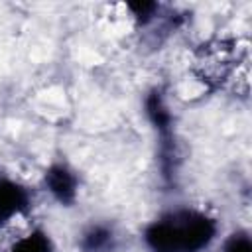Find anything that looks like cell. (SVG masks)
<instances>
[{"mask_svg": "<svg viewBox=\"0 0 252 252\" xmlns=\"http://www.w3.org/2000/svg\"><path fill=\"white\" fill-rule=\"evenodd\" d=\"M126 6H128V10L132 12L134 20L140 26L150 24L156 18V12L159 10V4H156V2H144V0L142 2H128Z\"/></svg>", "mask_w": 252, "mask_h": 252, "instance_id": "obj_8", "label": "cell"}, {"mask_svg": "<svg viewBox=\"0 0 252 252\" xmlns=\"http://www.w3.org/2000/svg\"><path fill=\"white\" fill-rule=\"evenodd\" d=\"M6 252H53V242L45 230L35 228L30 234L18 238Z\"/></svg>", "mask_w": 252, "mask_h": 252, "instance_id": "obj_7", "label": "cell"}, {"mask_svg": "<svg viewBox=\"0 0 252 252\" xmlns=\"http://www.w3.org/2000/svg\"><path fill=\"white\" fill-rule=\"evenodd\" d=\"M114 232L106 224H91L81 236V252H110L114 248Z\"/></svg>", "mask_w": 252, "mask_h": 252, "instance_id": "obj_6", "label": "cell"}, {"mask_svg": "<svg viewBox=\"0 0 252 252\" xmlns=\"http://www.w3.org/2000/svg\"><path fill=\"white\" fill-rule=\"evenodd\" d=\"M234 61V49L224 39H217L213 43H203L197 51V65H199V77L207 83H219L232 71Z\"/></svg>", "mask_w": 252, "mask_h": 252, "instance_id": "obj_3", "label": "cell"}, {"mask_svg": "<svg viewBox=\"0 0 252 252\" xmlns=\"http://www.w3.org/2000/svg\"><path fill=\"white\" fill-rule=\"evenodd\" d=\"M213 217L195 209L169 211L152 220L142 234L148 252H203L217 238Z\"/></svg>", "mask_w": 252, "mask_h": 252, "instance_id": "obj_1", "label": "cell"}, {"mask_svg": "<svg viewBox=\"0 0 252 252\" xmlns=\"http://www.w3.org/2000/svg\"><path fill=\"white\" fill-rule=\"evenodd\" d=\"M43 185L49 195L63 207H71L77 201L79 177L67 163H51L43 173Z\"/></svg>", "mask_w": 252, "mask_h": 252, "instance_id": "obj_4", "label": "cell"}, {"mask_svg": "<svg viewBox=\"0 0 252 252\" xmlns=\"http://www.w3.org/2000/svg\"><path fill=\"white\" fill-rule=\"evenodd\" d=\"M32 209V193L20 181L0 177V226L8 224L14 217L26 215Z\"/></svg>", "mask_w": 252, "mask_h": 252, "instance_id": "obj_5", "label": "cell"}, {"mask_svg": "<svg viewBox=\"0 0 252 252\" xmlns=\"http://www.w3.org/2000/svg\"><path fill=\"white\" fill-rule=\"evenodd\" d=\"M146 116L159 138V167L161 175L169 179L173 175L175 159V142H173V116L165 104V98L159 89H152L144 98Z\"/></svg>", "mask_w": 252, "mask_h": 252, "instance_id": "obj_2", "label": "cell"}, {"mask_svg": "<svg viewBox=\"0 0 252 252\" xmlns=\"http://www.w3.org/2000/svg\"><path fill=\"white\" fill-rule=\"evenodd\" d=\"M220 252H252L250 234H248L246 230H236V232H232V234L224 240Z\"/></svg>", "mask_w": 252, "mask_h": 252, "instance_id": "obj_9", "label": "cell"}]
</instances>
